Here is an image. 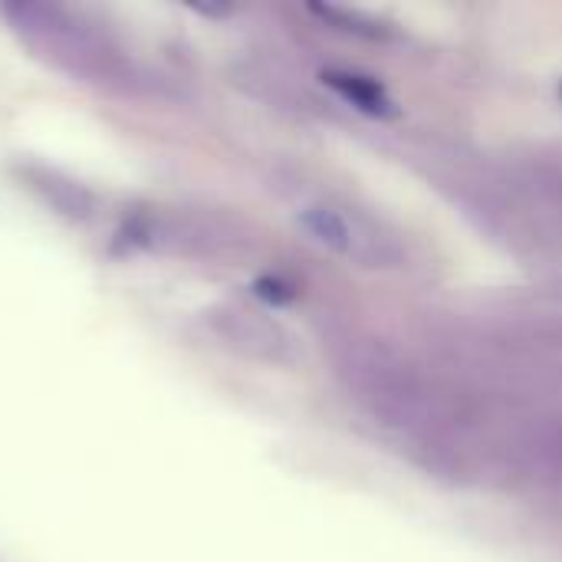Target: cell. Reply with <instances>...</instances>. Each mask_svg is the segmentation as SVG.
I'll return each instance as SVG.
<instances>
[{"mask_svg": "<svg viewBox=\"0 0 562 562\" xmlns=\"http://www.w3.org/2000/svg\"><path fill=\"white\" fill-rule=\"evenodd\" d=\"M303 224H306V231L319 244L333 247L342 257H352V260H362V263L379 257L375 234L369 227H362L356 217H349L346 211H339V207H329V204L306 207L303 211Z\"/></svg>", "mask_w": 562, "mask_h": 562, "instance_id": "7a4b0ae2", "label": "cell"}, {"mask_svg": "<svg viewBox=\"0 0 562 562\" xmlns=\"http://www.w3.org/2000/svg\"><path fill=\"white\" fill-rule=\"evenodd\" d=\"M560 95H562V86H560Z\"/></svg>", "mask_w": 562, "mask_h": 562, "instance_id": "277c9868", "label": "cell"}, {"mask_svg": "<svg viewBox=\"0 0 562 562\" xmlns=\"http://www.w3.org/2000/svg\"><path fill=\"white\" fill-rule=\"evenodd\" d=\"M0 13L7 16L13 33L30 49H36V56H43L49 66L89 82L122 79L119 53L66 7L40 3V0H13V3H0Z\"/></svg>", "mask_w": 562, "mask_h": 562, "instance_id": "6da1fadb", "label": "cell"}, {"mask_svg": "<svg viewBox=\"0 0 562 562\" xmlns=\"http://www.w3.org/2000/svg\"><path fill=\"white\" fill-rule=\"evenodd\" d=\"M342 99H349L356 109L369 112V115H392V99L385 95V89L369 79V76H356V72H326L323 76Z\"/></svg>", "mask_w": 562, "mask_h": 562, "instance_id": "3957f363", "label": "cell"}]
</instances>
